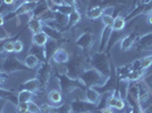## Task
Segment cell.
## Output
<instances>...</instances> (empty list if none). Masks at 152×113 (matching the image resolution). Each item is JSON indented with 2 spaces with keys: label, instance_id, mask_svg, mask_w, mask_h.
I'll return each mask as SVG.
<instances>
[{
  "label": "cell",
  "instance_id": "6da1fadb",
  "mask_svg": "<svg viewBox=\"0 0 152 113\" xmlns=\"http://www.w3.org/2000/svg\"><path fill=\"white\" fill-rule=\"evenodd\" d=\"M108 77L102 75L100 71L94 69L93 67L85 68L81 76L78 77V80L82 83L83 86L86 87H100L102 85H104V83L107 82Z\"/></svg>",
  "mask_w": 152,
  "mask_h": 113
},
{
  "label": "cell",
  "instance_id": "e0dca14e",
  "mask_svg": "<svg viewBox=\"0 0 152 113\" xmlns=\"http://www.w3.org/2000/svg\"><path fill=\"white\" fill-rule=\"evenodd\" d=\"M57 48H59V46H58V41H56V40H52V38H49V40H48V42H47V44L43 46L47 61H49V59H51L52 53L57 50Z\"/></svg>",
  "mask_w": 152,
  "mask_h": 113
},
{
  "label": "cell",
  "instance_id": "7a4b0ae2",
  "mask_svg": "<svg viewBox=\"0 0 152 113\" xmlns=\"http://www.w3.org/2000/svg\"><path fill=\"white\" fill-rule=\"evenodd\" d=\"M91 66L96 69L98 71H100L102 75H104L106 77L113 74V69H111V64H110V60H109V54H107L106 52H96L93 56H91Z\"/></svg>",
  "mask_w": 152,
  "mask_h": 113
},
{
  "label": "cell",
  "instance_id": "f6af8a7d",
  "mask_svg": "<svg viewBox=\"0 0 152 113\" xmlns=\"http://www.w3.org/2000/svg\"><path fill=\"white\" fill-rule=\"evenodd\" d=\"M0 113H4V112H2V111H1V112H0Z\"/></svg>",
  "mask_w": 152,
  "mask_h": 113
},
{
  "label": "cell",
  "instance_id": "7c38bea8",
  "mask_svg": "<svg viewBox=\"0 0 152 113\" xmlns=\"http://www.w3.org/2000/svg\"><path fill=\"white\" fill-rule=\"evenodd\" d=\"M101 93L95 87H86L84 91V100L88 101L91 104H94L98 106V104L101 101Z\"/></svg>",
  "mask_w": 152,
  "mask_h": 113
},
{
  "label": "cell",
  "instance_id": "836d02e7",
  "mask_svg": "<svg viewBox=\"0 0 152 113\" xmlns=\"http://www.w3.org/2000/svg\"><path fill=\"white\" fill-rule=\"evenodd\" d=\"M152 14V0L150 1V2H148V4H145L144 5V7H143V15H151Z\"/></svg>",
  "mask_w": 152,
  "mask_h": 113
},
{
  "label": "cell",
  "instance_id": "ba28073f",
  "mask_svg": "<svg viewBox=\"0 0 152 113\" xmlns=\"http://www.w3.org/2000/svg\"><path fill=\"white\" fill-rule=\"evenodd\" d=\"M26 67L23 63L19 61L16 56H7L4 59L2 62V71H5L6 74L8 72H13V71H17V70H23Z\"/></svg>",
  "mask_w": 152,
  "mask_h": 113
},
{
  "label": "cell",
  "instance_id": "5bb4252c",
  "mask_svg": "<svg viewBox=\"0 0 152 113\" xmlns=\"http://www.w3.org/2000/svg\"><path fill=\"white\" fill-rule=\"evenodd\" d=\"M20 89H25V91H28V92H32V93L37 94L39 91H42V87H41V84L39 82V79L35 77V78H33V79L26 80V82L20 86Z\"/></svg>",
  "mask_w": 152,
  "mask_h": 113
},
{
  "label": "cell",
  "instance_id": "9a60e30c",
  "mask_svg": "<svg viewBox=\"0 0 152 113\" xmlns=\"http://www.w3.org/2000/svg\"><path fill=\"white\" fill-rule=\"evenodd\" d=\"M126 19L125 16L118 14L117 16L114 17V23H113V31L115 32H124L126 27Z\"/></svg>",
  "mask_w": 152,
  "mask_h": 113
},
{
  "label": "cell",
  "instance_id": "9c48e42d",
  "mask_svg": "<svg viewBox=\"0 0 152 113\" xmlns=\"http://www.w3.org/2000/svg\"><path fill=\"white\" fill-rule=\"evenodd\" d=\"M125 105H126V101L123 100L118 95V89L117 87L115 88V91L110 94L107 101V106L111 107L114 110H125Z\"/></svg>",
  "mask_w": 152,
  "mask_h": 113
},
{
  "label": "cell",
  "instance_id": "30bf717a",
  "mask_svg": "<svg viewBox=\"0 0 152 113\" xmlns=\"http://www.w3.org/2000/svg\"><path fill=\"white\" fill-rule=\"evenodd\" d=\"M93 41H94V35L93 33L90 31L84 32L82 35H80V38L76 40L75 44L77 46H80L83 50H90V48L92 46L93 44Z\"/></svg>",
  "mask_w": 152,
  "mask_h": 113
},
{
  "label": "cell",
  "instance_id": "60d3db41",
  "mask_svg": "<svg viewBox=\"0 0 152 113\" xmlns=\"http://www.w3.org/2000/svg\"><path fill=\"white\" fill-rule=\"evenodd\" d=\"M151 0H141V4H143V5H145V4H148V2H150Z\"/></svg>",
  "mask_w": 152,
  "mask_h": 113
},
{
  "label": "cell",
  "instance_id": "ac0fdd59",
  "mask_svg": "<svg viewBox=\"0 0 152 113\" xmlns=\"http://www.w3.org/2000/svg\"><path fill=\"white\" fill-rule=\"evenodd\" d=\"M48 40H49L48 35L43 31H41L39 32V33L33 34V36H32V44H35L38 46H45L47 42H48Z\"/></svg>",
  "mask_w": 152,
  "mask_h": 113
},
{
  "label": "cell",
  "instance_id": "83f0119b",
  "mask_svg": "<svg viewBox=\"0 0 152 113\" xmlns=\"http://www.w3.org/2000/svg\"><path fill=\"white\" fill-rule=\"evenodd\" d=\"M145 75V70L144 69H140V70H132L131 74L128 75L127 79L129 82H139L142 80V78Z\"/></svg>",
  "mask_w": 152,
  "mask_h": 113
},
{
  "label": "cell",
  "instance_id": "d4e9b609",
  "mask_svg": "<svg viewBox=\"0 0 152 113\" xmlns=\"http://www.w3.org/2000/svg\"><path fill=\"white\" fill-rule=\"evenodd\" d=\"M55 22L59 28H66L68 25V16L59 12H55Z\"/></svg>",
  "mask_w": 152,
  "mask_h": 113
},
{
  "label": "cell",
  "instance_id": "74e56055",
  "mask_svg": "<svg viewBox=\"0 0 152 113\" xmlns=\"http://www.w3.org/2000/svg\"><path fill=\"white\" fill-rule=\"evenodd\" d=\"M2 4L6 6H12V5H15V0H2Z\"/></svg>",
  "mask_w": 152,
  "mask_h": 113
},
{
  "label": "cell",
  "instance_id": "d590c367",
  "mask_svg": "<svg viewBox=\"0 0 152 113\" xmlns=\"http://www.w3.org/2000/svg\"><path fill=\"white\" fill-rule=\"evenodd\" d=\"M113 110H114V109H111V107L104 106V107H102V109L99 110V113H114Z\"/></svg>",
  "mask_w": 152,
  "mask_h": 113
},
{
  "label": "cell",
  "instance_id": "b9f144b4",
  "mask_svg": "<svg viewBox=\"0 0 152 113\" xmlns=\"http://www.w3.org/2000/svg\"><path fill=\"white\" fill-rule=\"evenodd\" d=\"M127 113H134V112L132 111V110H129V111H127Z\"/></svg>",
  "mask_w": 152,
  "mask_h": 113
},
{
  "label": "cell",
  "instance_id": "7402d4cb",
  "mask_svg": "<svg viewBox=\"0 0 152 113\" xmlns=\"http://www.w3.org/2000/svg\"><path fill=\"white\" fill-rule=\"evenodd\" d=\"M40 62L41 61L39 60L38 58L34 54H31V53H28L25 56V59H24V66L27 69H35V68H38Z\"/></svg>",
  "mask_w": 152,
  "mask_h": 113
},
{
  "label": "cell",
  "instance_id": "e575fe53",
  "mask_svg": "<svg viewBox=\"0 0 152 113\" xmlns=\"http://www.w3.org/2000/svg\"><path fill=\"white\" fill-rule=\"evenodd\" d=\"M131 64H132V70L142 69V67H141V59H136V60H134L133 62H131Z\"/></svg>",
  "mask_w": 152,
  "mask_h": 113
},
{
  "label": "cell",
  "instance_id": "f546056e",
  "mask_svg": "<svg viewBox=\"0 0 152 113\" xmlns=\"http://www.w3.org/2000/svg\"><path fill=\"white\" fill-rule=\"evenodd\" d=\"M27 112L28 113H41V109L38 104L33 101H30L27 103Z\"/></svg>",
  "mask_w": 152,
  "mask_h": 113
},
{
  "label": "cell",
  "instance_id": "277c9868",
  "mask_svg": "<svg viewBox=\"0 0 152 113\" xmlns=\"http://www.w3.org/2000/svg\"><path fill=\"white\" fill-rule=\"evenodd\" d=\"M57 78L59 80V86H60V91L65 93V94H72L76 88H83V84L78 79H72L67 75H57Z\"/></svg>",
  "mask_w": 152,
  "mask_h": 113
},
{
  "label": "cell",
  "instance_id": "d6986e66",
  "mask_svg": "<svg viewBox=\"0 0 152 113\" xmlns=\"http://www.w3.org/2000/svg\"><path fill=\"white\" fill-rule=\"evenodd\" d=\"M48 99L52 104L60 105L63 102V92L60 89H51L48 94Z\"/></svg>",
  "mask_w": 152,
  "mask_h": 113
},
{
  "label": "cell",
  "instance_id": "2e32d148",
  "mask_svg": "<svg viewBox=\"0 0 152 113\" xmlns=\"http://www.w3.org/2000/svg\"><path fill=\"white\" fill-rule=\"evenodd\" d=\"M42 31L45 32V34L48 35L49 38H52V40H56V41H61L64 38L63 33L60 32V30H57V28H52V27H49L43 24V28Z\"/></svg>",
  "mask_w": 152,
  "mask_h": 113
},
{
  "label": "cell",
  "instance_id": "5b68a950",
  "mask_svg": "<svg viewBox=\"0 0 152 113\" xmlns=\"http://www.w3.org/2000/svg\"><path fill=\"white\" fill-rule=\"evenodd\" d=\"M98 110V106L94 104H91L88 101L75 99L73 102L69 103V112L70 113H85L93 112Z\"/></svg>",
  "mask_w": 152,
  "mask_h": 113
},
{
  "label": "cell",
  "instance_id": "f35d334b",
  "mask_svg": "<svg viewBox=\"0 0 152 113\" xmlns=\"http://www.w3.org/2000/svg\"><path fill=\"white\" fill-rule=\"evenodd\" d=\"M5 24V17H4V15L0 13V27H2V25Z\"/></svg>",
  "mask_w": 152,
  "mask_h": 113
},
{
  "label": "cell",
  "instance_id": "8992f818",
  "mask_svg": "<svg viewBox=\"0 0 152 113\" xmlns=\"http://www.w3.org/2000/svg\"><path fill=\"white\" fill-rule=\"evenodd\" d=\"M51 75V64L49 63V61H43L40 62V66L37 71V78L39 79V82L41 84L42 89H45L49 83Z\"/></svg>",
  "mask_w": 152,
  "mask_h": 113
},
{
  "label": "cell",
  "instance_id": "d6a6232c",
  "mask_svg": "<svg viewBox=\"0 0 152 113\" xmlns=\"http://www.w3.org/2000/svg\"><path fill=\"white\" fill-rule=\"evenodd\" d=\"M103 1L104 0H89V7H88V9L94 8V7H102Z\"/></svg>",
  "mask_w": 152,
  "mask_h": 113
},
{
  "label": "cell",
  "instance_id": "cb8c5ba5",
  "mask_svg": "<svg viewBox=\"0 0 152 113\" xmlns=\"http://www.w3.org/2000/svg\"><path fill=\"white\" fill-rule=\"evenodd\" d=\"M116 75L118 77V79H121V78H127L128 75L131 74L132 71V64L131 63H126V64H123V66H119L117 69H116Z\"/></svg>",
  "mask_w": 152,
  "mask_h": 113
},
{
  "label": "cell",
  "instance_id": "ee69618b",
  "mask_svg": "<svg viewBox=\"0 0 152 113\" xmlns=\"http://www.w3.org/2000/svg\"><path fill=\"white\" fill-rule=\"evenodd\" d=\"M124 113H127V111H125V112H124Z\"/></svg>",
  "mask_w": 152,
  "mask_h": 113
},
{
  "label": "cell",
  "instance_id": "484cf974",
  "mask_svg": "<svg viewBox=\"0 0 152 113\" xmlns=\"http://www.w3.org/2000/svg\"><path fill=\"white\" fill-rule=\"evenodd\" d=\"M81 19H82V15H81V13H80L77 9H75L73 13H70L69 15H68V25L66 27V30H67V28L69 30L70 27H74Z\"/></svg>",
  "mask_w": 152,
  "mask_h": 113
},
{
  "label": "cell",
  "instance_id": "4316f807",
  "mask_svg": "<svg viewBox=\"0 0 152 113\" xmlns=\"http://www.w3.org/2000/svg\"><path fill=\"white\" fill-rule=\"evenodd\" d=\"M34 95L35 94L32 93V92H28V91H25V89H20L18 95H17L18 103H28L30 101H32ZM17 105H18V104H17Z\"/></svg>",
  "mask_w": 152,
  "mask_h": 113
},
{
  "label": "cell",
  "instance_id": "44dd1931",
  "mask_svg": "<svg viewBox=\"0 0 152 113\" xmlns=\"http://www.w3.org/2000/svg\"><path fill=\"white\" fill-rule=\"evenodd\" d=\"M28 28L32 31L33 34H35V33H39V32L42 31V28H43V22L41 20L40 17H33V18L28 22Z\"/></svg>",
  "mask_w": 152,
  "mask_h": 113
},
{
  "label": "cell",
  "instance_id": "3957f363",
  "mask_svg": "<svg viewBox=\"0 0 152 113\" xmlns=\"http://www.w3.org/2000/svg\"><path fill=\"white\" fill-rule=\"evenodd\" d=\"M66 68V75L68 76L72 79H78V77L81 76L84 69H85V66H84V59L82 56H75L74 59H72L66 63L65 66Z\"/></svg>",
  "mask_w": 152,
  "mask_h": 113
},
{
  "label": "cell",
  "instance_id": "4fadbf2b",
  "mask_svg": "<svg viewBox=\"0 0 152 113\" xmlns=\"http://www.w3.org/2000/svg\"><path fill=\"white\" fill-rule=\"evenodd\" d=\"M51 60L57 64H66L69 61V53L64 48H57V50L51 56Z\"/></svg>",
  "mask_w": 152,
  "mask_h": 113
},
{
  "label": "cell",
  "instance_id": "ffe728a7",
  "mask_svg": "<svg viewBox=\"0 0 152 113\" xmlns=\"http://www.w3.org/2000/svg\"><path fill=\"white\" fill-rule=\"evenodd\" d=\"M103 15V7H94V8H90L85 13V17L91 20L101 18Z\"/></svg>",
  "mask_w": 152,
  "mask_h": 113
},
{
  "label": "cell",
  "instance_id": "52a82bcc",
  "mask_svg": "<svg viewBox=\"0 0 152 113\" xmlns=\"http://www.w3.org/2000/svg\"><path fill=\"white\" fill-rule=\"evenodd\" d=\"M135 48L137 52H149L152 53V32L143 34L137 38L135 42Z\"/></svg>",
  "mask_w": 152,
  "mask_h": 113
},
{
  "label": "cell",
  "instance_id": "4dcf8cb0",
  "mask_svg": "<svg viewBox=\"0 0 152 113\" xmlns=\"http://www.w3.org/2000/svg\"><path fill=\"white\" fill-rule=\"evenodd\" d=\"M23 50H24V43L20 40L14 41V52L15 53H20Z\"/></svg>",
  "mask_w": 152,
  "mask_h": 113
},
{
  "label": "cell",
  "instance_id": "7bdbcfd3",
  "mask_svg": "<svg viewBox=\"0 0 152 113\" xmlns=\"http://www.w3.org/2000/svg\"><path fill=\"white\" fill-rule=\"evenodd\" d=\"M144 113H152V112H148V111L145 110V112H144Z\"/></svg>",
  "mask_w": 152,
  "mask_h": 113
},
{
  "label": "cell",
  "instance_id": "8fae6325",
  "mask_svg": "<svg viewBox=\"0 0 152 113\" xmlns=\"http://www.w3.org/2000/svg\"><path fill=\"white\" fill-rule=\"evenodd\" d=\"M139 38L137 34V28H135L132 33L127 34L125 36H123L121 40V51H129L134 46V44L136 42V40Z\"/></svg>",
  "mask_w": 152,
  "mask_h": 113
},
{
  "label": "cell",
  "instance_id": "603a6c76",
  "mask_svg": "<svg viewBox=\"0 0 152 113\" xmlns=\"http://www.w3.org/2000/svg\"><path fill=\"white\" fill-rule=\"evenodd\" d=\"M28 53H31V54H34V56H37L39 60L41 61V62H43V61H47L43 46H38V45H35V44H32L31 48H30V51H28Z\"/></svg>",
  "mask_w": 152,
  "mask_h": 113
},
{
  "label": "cell",
  "instance_id": "1f68e13d",
  "mask_svg": "<svg viewBox=\"0 0 152 113\" xmlns=\"http://www.w3.org/2000/svg\"><path fill=\"white\" fill-rule=\"evenodd\" d=\"M2 50L5 51V52H7V53H12V52H14V42L13 41H7V42H5L4 45H2Z\"/></svg>",
  "mask_w": 152,
  "mask_h": 113
},
{
  "label": "cell",
  "instance_id": "8d00e7d4",
  "mask_svg": "<svg viewBox=\"0 0 152 113\" xmlns=\"http://www.w3.org/2000/svg\"><path fill=\"white\" fill-rule=\"evenodd\" d=\"M6 78H7V74L0 70V85L5 82V79H6Z\"/></svg>",
  "mask_w": 152,
  "mask_h": 113
},
{
  "label": "cell",
  "instance_id": "ab89813d",
  "mask_svg": "<svg viewBox=\"0 0 152 113\" xmlns=\"http://www.w3.org/2000/svg\"><path fill=\"white\" fill-rule=\"evenodd\" d=\"M146 20H148V23H149V24H152V14L151 15H148V16H146Z\"/></svg>",
  "mask_w": 152,
  "mask_h": 113
},
{
  "label": "cell",
  "instance_id": "f1b7e54d",
  "mask_svg": "<svg viewBox=\"0 0 152 113\" xmlns=\"http://www.w3.org/2000/svg\"><path fill=\"white\" fill-rule=\"evenodd\" d=\"M151 66H152V53H150V54L143 56L141 59V67H142V69L145 70L148 68H150Z\"/></svg>",
  "mask_w": 152,
  "mask_h": 113
}]
</instances>
